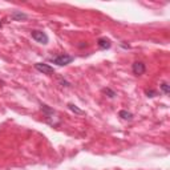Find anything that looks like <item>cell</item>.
<instances>
[{
  "mask_svg": "<svg viewBox=\"0 0 170 170\" xmlns=\"http://www.w3.org/2000/svg\"><path fill=\"white\" fill-rule=\"evenodd\" d=\"M40 106H41V110H43L47 116H51V114H54V110L53 109H51L48 105H45V104H40Z\"/></svg>",
  "mask_w": 170,
  "mask_h": 170,
  "instance_id": "obj_10",
  "label": "cell"
},
{
  "mask_svg": "<svg viewBox=\"0 0 170 170\" xmlns=\"http://www.w3.org/2000/svg\"><path fill=\"white\" fill-rule=\"evenodd\" d=\"M118 116L121 117L122 120H126V121H132V120H133V114H132L130 112H128V110H125V109H122V110H120Z\"/></svg>",
  "mask_w": 170,
  "mask_h": 170,
  "instance_id": "obj_7",
  "label": "cell"
},
{
  "mask_svg": "<svg viewBox=\"0 0 170 170\" xmlns=\"http://www.w3.org/2000/svg\"><path fill=\"white\" fill-rule=\"evenodd\" d=\"M97 45L101 49H109V48L112 47V41L109 39H106V37H100L97 40Z\"/></svg>",
  "mask_w": 170,
  "mask_h": 170,
  "instance_id": "obj_6",
  "label": "cell"
},
{
  "mask_svg": "<svg viewBox=\"0 0 170 170\" xmlns=\"http://www.w3.org/2000/svg\"><path fill=\"white\" fill-rule=\"evenodd\" d=\"M132 71H133L136 76H141V75H144L146 72V67H145V64L142 61H136L133 64V67H132Z\"/></svg>",
  "mask_w": 170,
  "mask_h": 170,
  "instance_id": "obj_4",
  "label": "cell"
},
{
  "mask_svg": "<svg viewBox=\"0 0 170 170\" xmlns=\"http://www.w3.org/2000/svg\"><path fill=\"white\" fill-rule=\"evenodd\" d=\"M101 92H102L104 94H106V96H108L109 98H114V97L117 96L116 92L113 91V89H110V88H102V91H101Z\"/></svg>",
  "mask_w": 170,
  "mask_h": 170,
  "instance_id": "obj_9",
  "label": "cell"
},
{
  "mask_svg": "<svg viewBox=\"0 0 170 170\" xmlns=\"http://www.w3.org/2000/svg\"><path fill=\"white\" fill-rule=\"evenodd\" d=\"M68 108L72 110L73 113H76V114H80V116H83V114H85V112L84 110H81V109L79 108V106H76L75 104H68Z\"/></svg>",
  "mask_w": 170,
  "mask_h": 170,
  "instance_id": "obj_8",
  "label": "cell"
},
{
  "mask_svg": "<svg viewBox=\"0 0 170 170\" xmlns=\"http://www.w3.org/2000/svg\"><path fill=\"white\" fill-rule=\"evenodd\" d=\"M145 94H146L148 97H156L157 94H158V92L154 91V89H146V91H145Z\"/></svg>",
  "mask_w": 170,
  "mask_h": 170,
  "instance_id": "obj_12",
  "label": "cell"
},
{
  "mask_svg": "<svg viewBox=\"0 0 170 170\" xmlns=\"http://www.w3.org/2000/svg\"><path fill=\"white\" fill-rule=\"evenodd\" d=\"M35 69L39 71L40 73H43V75H52V73H54V69L51 65H48V64H44V62H36L35 64Z\"/></svg>",
  "mask_w": 170,
  "mask_h": 170,
  "instance_id": "obj_3",
  "label": "cell"
},
{
  "mask_svg": "<svg viewBox=\"0 0 170 170\" xmlns=\"http://www.w3.org/2000/svg\"><path fill=\"white\" fill-rule=\"evenodd\" d=\"M31 36H32V39L35 40V41H37L39 44H43V45L48 44V41H49L48 35L45 32H43V31H32V32H31Z\"/></svg>",
  "mask_w": 170,
  "mask_h": 170,
  "instance_id": "obj_2",
  "label": "cell"
},
{
  "mask_svg": "<svg viewBox=\"0 0 170 170\" xmlns=\"http://www.w3.org/2000/svg\"><path fill=\"white\" fill-rule=\"evenodd\" d=\"M11 19L15 20V22H24V20L28 19V15L22 12V11H13L11 13Z\"/></svg>",
  "mask_w": 170,
  "mask_h": 170,
  "instance_id": "obj_5",
  "label": "cell"
},
{
  "mask_svg": "<svg viewBox=\"0 0 170 170\" xmlns=\"http://www.w3.org/2000/svg\"><path fill=\"white\" fill-rule=\"evenodd\" d=\"M88 47V44L87 43H83V44H79V48H85Z\"/></svg>",
  "mask_w": 170,
  "mask_h": 170,
  "instance_id": "obj_14",
  "label": "cell"
},
{
  "mask_svg": "<svg viewBox=\"0 0 170 170\" xmlns=\"http://www.w3.org/2000/svg\"><path fill=\"white\" fill-rule=\"evenodd\" d=\"M75 60V57L73 56H71V54H58V56H56V57H52L51 61L53 62V64H57L58 67H64V65H68V64H71V62Z\"/></svg>",
  "mask_w": 170,
  "mask_h": 170,
  "instance_id": "obj_1",
  "label": "cell"
},
{
  "mask_svg": "<svg viewBox=\"0 0 170 170\" xmlns=\"http://www.w3.org/2000/svg\"><path fill=\"white\" fill-rule=\"evenodd\" d=\"M58 81H60V84H61L62 87H67V88H68V87H71V84H69L68 81H67V80H64V79H62V77H58Z\"/></svg>",
  "mask_w": 170,
  "mask_h": 170,
  "instance_id": "obj_13",
  "label": "cell"
},
{
  "mask_svg": "<svg viewBox=\"0 0 170 170\" xmlns=\"http://www.w3.org/2000/svg\"><path fill=\"white\" fill-rule=\"evenodd\" d=\"M159 88H161L162 93H165V94H169L170 93V85L167 83H162L161 85H159Z\"/></svg>",
  "mask_w": 170,
  "mask_h": 170,
  "instance_id": "obj_11",
  "label": "cell"
}]
</instances>
